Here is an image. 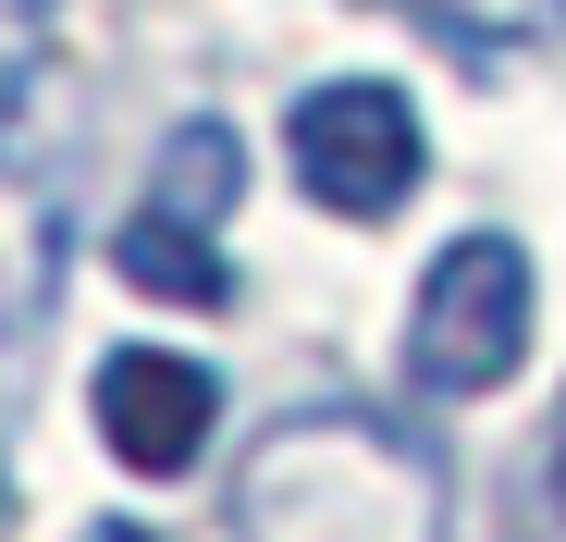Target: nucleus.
<instances>
[{
    "label": "nucleus",
    "instance_id": "1",
    "mask_svg": "<svg viewBox=\"0 0 566 542\" xmlns=\"http://www.w3.org/2000/svg\"><path fill=\"white\" fill-rule=\"evenodd\" d=\"M431 457L382 419H283L234 493L247 542H431Z\"/></svg>",
    "mask_w": 566,
    "mask_h": 542
},
{
    "label": "nucleus",
    "instance_id": "2",
    "mask_svg": "<svg viewBox=\"0 0 566 542\" xmlns=\"http://www.w3.org/2000/svg\"><path fill=\"white\" fill-rule=\"evenodd\" d=\"M74 136H86V86L62 50L13 38L0 62V345H25L62 296L74 259Z\"/></svg>",
    "mask_w": 566,
    "mask_h": 542
},
{
    "label": "nucleus",
    "instance_id": "3",
    "mask_svg": "<svg viewBox=\"0 0 566 542\" xmlns=\"http://www.w3.org/2000/svg\"><path fill=\"white\" fill-rule=\"evenodd\" d=\"M530 321H542V271L517 234H455L431 271H419V309H407V371L419 395H505L517 357H530Z\"/></svg>",
    "mask_w": 566,
    "mask_h": 542
},
{
    "label": "nucleus",
    "instance_id": "4",
    "mask_svg": "<svg viewBox=\"0 0 566 542\" xmlns=\"http://www.w3.org/2000/svg\"><path fill=\"white\" fill-rule=\"evenodd\" d=\"M283 160H296V186L333 210V222H395L431 173V136H419V100L395 74H333L296 100L283 124Z\"/></svg>",
    "mask_w": 566,
    "mask_h": 542
},
{
    "label": "nucleus",
    "instance_id": "5",
    "mask_svg": "<svg viewBox=\"0 0 566 542\" xmlns=\"http://www.w3.org/2000/svg\"><path fill=\"white\" fill-rule=\"evenodd\" d=\"M86 419H99V444H112L136 481H185V469L210 457V431H222V383H210V357L112 345L99 383H86Z\"/></svg>",
    "mask_w": 566,
    "mask_h": 542
},
{
    "label": "nucleus",
    "instance_id": "6",
    "mask_svg": "<svg viewBox=\"0 0 566 542\" xmlns=\"http://www.w3.org/2000/svg\"><path fill=\"white\" fill-rule=\"evenodd\" d=\"M112 271H124L136 296H160V309H234L222 234H210V222H172V210H148V198H136V222L112 234Z\"/></svg>",
    "mask_w": 566,
    "mask_h": 542
},
{
    "label": "nucleus",
    "instance_id": "7",
    "mask_svg": "<svg viewBox=\"0 0 566 542\" xmlns=\"http://www.w3.org/2000/svg\"><path fill=\"white\" fill-rule=\"evenodd\" d=\"M234 198H247V136H234L222 112L172 124V136H160V173H148V210L210 222V234H222V210H234Z\"/></svg>",
    "mask_w": 566,
    "mask_h": 542
},
{
    "label": "nucleus",
    "instance_id": "8",
    "mask_svg": "<svg viewBox=\"0 0 566 542\" xmlns=\"http://www.w3.org/2000/svg\"><path fill=\"white\" fill-rule=\"evenodd\" d=\"M407 13L455 50V62H530V50H554L566 38V0H407Z\"/></svg>",
    "mask_w": 566,
    "mask_h": 542
},
{
    "label": "nucleus",
    "instance_id": "9",
    "mask_svg": "<svg viewBox=\"0 0 566 542\" xmlns=\"http://www.w3.org/2000/svg\"><path fill=\"white\" fill-rule=\"evenodd\" d=\"M542 481H554V518H566V407H554V444H542Z\"/></svg>",
    "mask_w": 566,
    "mask_h": 542
},
{
    "label": "nucleus",
    "instance_id": "10",
    "mask_svg": "<svg viewBox=\"0 0 566 542\" xmlns=\"http://www.w3.org/2000/svg\"><path fill=\"white\" fill-rule=\"evenodd\" d=\"M74 542H148V530L136 518H99V530H74Z\"/></svg>",
    "mask_w": 566,
    "mask_h": 542
}]
</instances>
